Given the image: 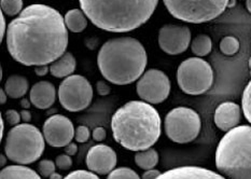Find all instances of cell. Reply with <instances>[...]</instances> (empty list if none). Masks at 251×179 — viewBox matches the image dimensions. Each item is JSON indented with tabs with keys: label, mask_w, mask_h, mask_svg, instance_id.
<instances>
[{
	"label": "cell",
	"mask_w": 251,
	"mask_h": 179,
	"mask_svg": "<svg viewBox=\"0 0 251 179\" xmlns=\"http://www.w3.org/2000/svg\"><path fill=\"white\" fill-rule=\"evenodd\" d=\"M30 105H31V102H30V100L28 101L27 99H23L21 101V106L24 108V109H28V108L30 107Z\"/></svg>",
	"instance_id": "cell-40"
},
{
	"label": "cell",
	"mask_w": 251,
	"mask_h": 179,
	"mask_svg": "<svg viewBox=\"0 0 251 179\" xmlns=\"http://www.w3.org/2000/svg\"><path fill=\"white\" fill-rule=\"evenodd\" d=\"M212 42L209 36L201 34L196 36L191 43V50L196 56H206L211 52Z\"/></svg>",
	"instance_id": "cell-23"
},
{
	"label": "cell",
	"mask_w": 251,
	"mask_h": 179,
	"mask_svg": "<svg viewBox=\"0 0 251 179\" xmlns=\"http://www.w3.org/2000/svg\"><path fill=\"white\" fill-rule=\"evenodd\" d=\"M239 50V41L233 36H226L220 41V51L227 56H232Z\"/></svg>",
	"instance_id": "cell-24"
},
{
	"label": "cell",
	"mask_w": 251,
	"mask_h": 179,
	"mask_svg": "<svg viewBox=\"0 0 251 179\" xmlns=\"http://www.w3.org/2000/svg\"><path fill=\"white\" fill-rule=\"evenodd\" d=\"M77 67V61L70 52H66L51 64L50 73L55 78H67L72 76Z\"/></svg>",
	"instance_id": "cell-18"
},
{
	"label": "cell",
	"mask_w": 251,
	"mask_h": 179,
	"mask_svg": "<svg viewBox=\"0 0 251 179\" xmlns=\"http://www.w3.org/2000/svg\"><path fill=\"white\" fill-rule=\"evenodd\" d=\"M64 179H100V177L95 175V173H93L91 171L89 172V171L79 170V171L72 172Z\"/></svg>",
	"instance_id": "cell-29"
},
{
	"label": "cell",
	"mask_w": 251,
	"mask_h": 179,
	"mask_svg": "<svg viewBox=\"0 0 251 179\" xmlns=\"http://www.w3.org/2000/svg\"><path fill=\"white\" fill-rule=\"evenodd\" d=\"M79 3L87 19L98 28L127 32L150 20L159 0H79Z\"/></svg>",
	"instance_id": "cell-3"
},
{
	"label": "cell",
	"mask_w": 251,
	"mask_h": 179,
	"mask_svg": "<svg viewBox=\"0 0 251 179\" xmlns=\"http://www.w3.org/2000/svg\"><path fill=\"white\" fill-rule=\"evenodd\" d=\"M216 167L226 179H251V127L226 133L216 150Z\"/></svg>",
	"instance_id": "cell-5"
},
{
	"label": "cell",
	"mask_w": 251,
	"mask_h": 179,
	"mask_svg": "<svg viewBox=\"0 0 251 179\" xmlns=\"http://www.w3.org/2000/svg\"><path fill=\"white\" fill-rule=\"evenodd\" d=\"M160 175H161L160 171L152 169V170L146 171L143 174V176H141V179H156Z\"/></svg>",
	"instance_id": "cell-35"
},
{
	"label": "cell",
	"mask_w": 251,
	"mask_h": 179,
	"mask_svg": "<svg viewBox=\"0 0 251 179\" xmlns=\"http://www.w3.org/2000/svg\"><path fill=\"white\" fill-rule=\"evenodd\" d=\"M96 90L98 92V94L101 95V96H106L108 94H110V86H109L105 81H97L96 83Z\"/></svg>",
	"instance_id": "cell-34"
},
{
	"label": "cell",
	"mask_w": 251,
	"mask_h": 179,
	"mask_svg": "<svg viewBox=\"0 0 251 179\" xmlns=\"http://www.w3.org/2000/svg\"><path fill=\"white\" fill-rule=\"evenodd\" d=\"M148 63L146 49L132 37L113 38L98 51L97 65L102 77L117 85H126L138 80Z\"/></svg>",
	"instance_id": "cell-4"
},
{
	"label": "cell",
	"mask_w": 251,
	"mask_h": 179,
	"mask_svg": "<svg viewBox=\"0 0 251 179\" xmlns=\"http://www.w3.org/2000/svg\"><path fill=\"white\" fill-rule=\"evenodd\" d=\"M249 68H250V74H251V57L249 59Z\"/></svg>",
	"instance_id": "cell-46"
},
{
	"label": "cell",
	"mask_w": 251,
	"mask_h": 179,
	"mask_svg": "<svg viewBox=\"0 0 251 179\" xmlns=\"http://www.w3.org/2000/svg\"><path fill=\"white\" fill-rule=\"evenodd\" d=\"M0 95H1V100H0V102H1V104L3 105L4 102H7V96H8V94L5 93L4 89H3V90H1V91H0Z\"/></svg>",
	"instance_id": "cell-41"
},
{
	"label": "cell",
	"mask_w": 251,
	"mask_h": 179,
	"mask_svg": "<svg viewBox=\"0 0 251 179\" xmlns=\"http://www.w3.org/2000/svg\"><path fill=\"white\" fill-rule=\"evenodd\" d=\"M4 117H5V120H7V122L12 127L19 126L21 120H22L21 113L18 112L16 110H14V109H9V110L5 111Z\"/></svg>",
	"instance_id": "cell-32"
},
{
	"label": "cell",
	"mask_w": 251,
	"mask_h": 179,
	"mask_svg": "<svg viewBox=\"0 0 251 179\" xmlns=\"http://www.w3.org/2000/svg\"><path fill=\"white\" fill-rule=\"evenodd\" d=\"M67 47L64 16L50 5L32 3L8 25L7 49L24 66L52 64L66 53Z\"/></svg>",
	"instance_id": "cell-1"
},
{
	"label": "cell",
	"mask_w": 251,
	"mask_h": 179,
	"mask_svg": "<svg viewBox=\"0 0 251 179\" xmlns=\"http://www.w3.org/2000/svg\"><path fill=\"white\" fill-rule=\"evenodd\" d=\"M3 133H4V122H3V118H1V139L3 137Z\"/></svg>",
	"instance_id": "cell-44"
},
{
	"label": "cell",
	"mask_w": 251,
	"mask_h": 179,
	"mask_svg": "<svg viewBox=\"0 0 251 179\" xmlns=\"http://www.w3.org/2000/svg\"><path fill=\"white\" fill-rule=\"evenodd\" d=\"M46 147V139L39 128L29 123L15 126L7 134L4 154L20 165H27L41 158Z\"/></svg>",
	"instance_id": "cell-6"
},
{
	"label": "cell",
	"mask_w": 251,
	"mask_h": 179,
	"mask_svg": "<svg viewBox=\"0 0 251 179\" xmlns=\"http://www.w3.org/2000/svg\"><path fill=\"white\" fill-rule=\"evenodd\" d=\"M28 86V81L23 76L12 75L5 81L4 91L11 99H21L27 93Z\"/></svg>",
	"instance_id": "cell-19"
},
{
	"label": "cell",
	"mask_w": 251,
	"mask_h": 179,
	"mask_svg": "<svg viewBox=\"0 0 251 179\" xmlns=\"http://www.w3.org/2000/svg\"><path fill=\"white\" fill-rule=\"evenodd\" d=\"M65 24L67 28L73 32L83 31L87 26V16L84 14L82 10L72 9L64 16Z\"/></svg>",
	"instance_id": "cell-21"
},
{
	"label": "cell",
	"mask_w": 251,
	"mask_h": 179,
	"mask_svg": "<svg viewBox=\"0 0 251 179\" xmlns=\"http://www.w3.org/2000/svg\"><path fill=\"white\" fill-rule=\"evenodd\" d=\"M137 94L149 104H161L171 93V81L167 75L159 69H149L138 79Z\"/></svg>",
	"instance_id": "cell-11"
},
{
	"label": "cell",
	"mask_w": 251,
	"mask_h": 179,
	"mask_svg": "<svg viewBox=\"0 0 251 179\" xmlns=\"http://www.w3.org/2000/svg\"><path fill=\"white\" fill-rule=\"evenodd\" d=\"M191 42V30L182 25L166 24L159 31V46L169 55H178L188 50Z\"/></svg>",
	"instance_id": "cell-13"
},
{
	"label": "cell",
	"mask_w": 251,
	"mask_h": 179,
	"mask_svg": "<svg viewBox=\"0 0 251 179\" xmlns=\"http://www.w3.org/2000/svg\"><path fill=\"white\" fill-rule=\"evenodd\" d=\"M29 100L38 109H48L55 102V86L50 81H39L30 89Z\"/></svg>",
	"instance_id": "cell-17"
},
{
	"label": "cell",
	"mask_w": 251,
	"mask_h": 179,
	"mask_svg": "<svg viewBox=\"0 0 251 179\" xmlns=\"http://www.w3.org/2000/svg\"><path fill=\"white\" fill-rule=\"evenodd\" d=\"M91 136L90 128L85 126H80L75 128V139L78 143H86Z\"/></svg>",
	"instance_id": "cell-30"
},
{
	"label": "cell",
	"mask_w": 251,
	"mask_h": 179,
	"mask_svg": "<svg viewBox=\"0 0 251 179\" xmlns=\"http://www.w3.org/2000/svg\"><path fill=\"white\" fill-rule=\"evenodd\" d=\"M0 18H1V21H0V23H1V32H0V39H1V41L3 40L4 38V35L5 32H7V22H5V19H4V13L1 12V15H0Z\"/></svg>",
	"instance_id": "cell-38"
},
{
	"label": "cell",
	"mask_w": 251,
	"mask_h": 179,
	"mask_svg": "<svg viewBox=\"0 0 251 179\" xmlns=\"http://www.w3.org/2000/svg\"><path fill=\"white\" fill-rule=\"evenodd\" d=\"M20 113H21L22 121H23V123H28L31 120V113L28 109H23Z\"/></svg>",
	"instance_id": "cell-39"
},
{
	"label": "cell",
	"mask_w": 251,
	"mask_h": 179,
	"mask_svg": "<svg viewBox=\"0 0 251 179\" xmlns=\"http://www.w3.org/2000/svg\"><path fill=\"white\" fill-rule=\"evenodd\" d=\"M242 119V109L233 102H225L217 107L214 121L217 128L223 132H228L238 127Z\"/></svg>",
	"instance_id": "cell-15"
},
{
	"label": "cell",
	"mask_w": 251,
	"mask_h": 179,
	"mask_svg": "<svg viewBox=\"0 0 251 179\" xmlns=\"http://www.w3.org/2000/svg\"><path fill=\"white\" fill-rule=\"evenodd\" d=\"M64 151H65V153H66V154L73 156V155L77 153L78 147H77V145L72 142L70 144H68L66 147H64Z\"/></svg>",
	"instance_id": "cell-37"
},
{
	"label": "cell",
	"mask_w": 251,
	"mask_h": 179,
	"mask_svg": "<svg viewBox=\"0 0 251 179\" xmlns=\"http://www.w3.org/2000/svg\"><path fill=\"white\" fill-rule=\"evenodd\" d=\"M55 162L51 160H42L38 164V171H39V174L43 177H50L53 173H55L56 169Z\"/></svg>",
	"instance_id": "cell-28"
},
{
	"label": "cell",
	"mask_w": 251,
	"mask_h": 179,
	"mask_svg": "<svg viewBox=\"0 0 251 179\" xmlns=\"http://www.w3.org/2000/svg\"><path fill=\"white\" fill-rule=\"evenodd\" d=\"M242 109L245 118L251 124V80L244 90L242 97Z\"/></svg>",
	"instance_id": "cell-27"
},
{
	"label": "cell",
	"mask_w": 251,
	"mask_h": 179,
	"mask_svg": "<svg viewBox=\"0 0 251 179\" xmlns=\"http://www.w3.org/2000/svg\"><path fill=\"white\" fill-rule=\"evenodd\" d=\"M0 179H41V177L34 170L19 164L3 167Z\"/></svg>",
	"instance_id": "cell-20"
},
{
	"label": "cell",
	"mask_w": 251,
	"mask_h": 179,
	"mask_svg": "<svg viewBox=\"0 0 251 179\" xmlns=\"http://www.w3.org/2000/svg\"><path fill=\"white\" fill-rule=\"evenodd\" d=\"M164 128L167 137L172 142L188 144L199 136L201 121L195 110L188 107H177L166 115Z\"/></svg>",
	"instance_id": "cell-9"
},
{
	"label": "cell",
	"mask_w": 251,
	"mask_h": 179,
	"mask_svg": "<svg viewBox=\"0 0 251 179\" xmlns=\"http://www.w3.org/2000/svg\"><path fill=\"white\" fill-rule=\"evenodd\" d=\"M161 117L151 104L132 101L113 113L111 129L116 142L130 151L151 148L161 136Z\"/></svg>",
	"instance_id": "cell-2"
},
{
	"label": "cell",
	"mask_w": 251,
	"mask_h": 179,
	"mask_svg": "<svg viewBox=\"0 0 251 179\" xmlns=\"http://www.w3.org/2000/svg\"><path fill=\"white\" fill-rule=\"evenodd\" d=\"M55 164L59 170L67 171V170L70 169V167H72L73 160H72V158H70V155H68L66 153L59 154L55 160Z\"/></svg>",
	"instance_id": "cell-31"
},
{
	"label": "cell",
	"mask_w": 251,
	"mask_h": 179,
	"mask_svg": "<svg viewBox=\"0 0 251 179\" xmlns=\"http://www.w3.org/2000/svg\"><path fill=\"white\" fill-rule=\"evenodd\" d=\"M174 18L191 24L207 23L225 12L230 0H163Z\"/></svg>",
	"instance_id": "cell-7"
},
{
	"label": "cell",
	"mask_w": 251,
	"mask_h": 179,
	"mask_svg": "<svg viewBox=\"0 0 251 179\" xmlns=\"http://www.w3.org/2000/svg\"><path fill=\"white\" fill-rule=\"evenodd\" d=\"M93 88L83 76L72 75L65 78L58 88V100L65 109L78 112L86 109L93 100Z\"/></svg>",
	"instance_id": "cell-10"
},
{
	"label": "cell",
	"mask_w": 251,
	"mask_h": 179,
	"mask_svg": "<svg viewBox=\"0 0 251 179\" xmlns=\"http://www.w3.org/2000/svg\"><path fill=\"white\" fill-rule=\"evenodd\" d=\"M177 82L185 94L201 95L208 91L214 82V72L208 62L201 57H190L179 65Z\"/></svg>",
	"instance_id": "cell-8"
},
{
	"label": "cell",
	"mask_w": 251,
	"mask_h": 179,
	"mask_svg": "<svg viewBox=\"0 0 251 179\" xmlns=\"http://www.w3.org/2000/svg\"><path fill=\"white\" fill-rule=\"evenodd\" d=\"M50 179H64L63 177H62V175L61 174H58V173H53V174L49 177Z\"/></svg>",
	"instance_id": "cell-42"
},
{
	"label": "cell",
	"mask_w": 251,
	"mask_h": 179,
	"mask_svg": "<svg viewBox=\"0 0 251 179\" xmlns=\"http://www.w3.org/2000/svg\"><path fill=\"white\" fill-rule=\"evenodd\" d=\"M246 8L251 13V0H246Z\"/></svg>",
	"instance_id": "cell-43"
},
{
	"label": "cell",
	"mask_w": 251,
	"mask_h": 179,
	"mask_svg": "<svg viewBox=\"0 0 251 179\" xmlns=\"http://www.w3.org/2000/svg\"><path fill=\"white\" fill-rule=\"evenodd\" d=\"M135 163L145 171L152 170L159 163V153H156V150L152 148L138 151L135 155Z\"/></svg>",
	"instance_id": "cell-22"
},
{
	"label": "cell",
	"mask_w": 251,
	"mask_h": 179,
	"mask_svg": "<svg viewBox=\"0 0 251 179\" xmlns=\"http://www.w3.org/2000/svg\"><path fill=\"white\" fill-rule=\"evenodd\" d=\"M5 160H7V159H5V156L2 154V155H1V166H4V164H5Z\"/></svg>",
	"instance_id": "cell-45"
},
{
	"label": "cell",
	"mask_w": 251,
	"mask_h": 179,
	"mask_svg": "<svg viewBox=\"0 0 251 179\" xmlns=\"http://www.w3.org/2000/svg\"><path fill=\"white\" fill-rule=\"evenodd\" d=\"M107 179H141L137 173L128 167H118L114 169L110 174H108Z\"/></svg>",
	"instance_id": "cell-26"
},
{
	"label": "cell",
	"mask_w": 251,
	"mask_h": 179,
	"mask_svg": "<svg viewBox=\"0 0 251 179\" xmlns=\"http://www.w3.org/2000/svg\"><path fill=\"white\" fill-rule=\"evenodd\" d=\"M75 128L70 119L62 115L48 118L43 124L42 133L51 147H66L75 138Z\"/></svg>",
	"instance_id": "cell-12"
},
{
	"label": "cell",
	"mask_w": 251,
	"mask_h": 179,
	"mask_svg": "<svg viewBox=\"0 0 251 179\" xmlns=\"http://www.w3.org/2000/svg\"><path fill=\"white\" fill-rule=\"evenodd\" d=\"M1 12L8 16H15L23 11V0H1Z\"/></svg>",
	"instance_id": "cell-25"
},
{
	"label": "cell",
	"mask_w": 251,
	"mask_h": 179,
	"mask_svg": "<svg viewBox=\"0 0 251 179\" xmlns=\"http://www.w3.org/2000/svg\"><path fill=\"white\" fill-rule=\"evenodd\" d=\"M107 136V133H106V129L103 128L98 127L96 128H94V131L92 133V137L93 139L95 140V142H102V140L106 139Z\"/></svg>",
	"instance_id": "cell-33"
},
{
	"label": "cell",
	"mask_w": 251,
	"mask_h": 179,
	"mask_svg": "<svg viewBox=\"0 0 251 179\" xmlns=\"http://www.w3.org/2000/svg\"><path fill=\"white\" fill-rule=\"evenodd\" d=\"M49 72H50V66L49 65H40V66H35V73L38 77H43Z\"/></svg>",
	"instance_id": "cell-36"
},
{
	"label": "cell",
	"mask_w": 251,
	"mask_h": 179,
	"mask_svg": "<svg viewBox=\"0 0 251 179\" xmlns=\"http://www.w3.org/2000/svg\"><path fill=\"white\" fill-rule=\"evenodd\" d=\"M156 179H226L218 173L201 166L175 167L157 177Z\"/></svg>",
	"instance_id": "cell-16"
},
{
	"label": "cell",
	"mask_w": 251,
	"mask_h": 179,
	"mask_svg": "<svg viewBox=\"0 0 251 179\" xmlns=\"http://www.w3.org/2000/svg\"><path fill=\"white\" fill-rule=\"evenodd\" d=\"M86 165L95 174H110L117 165V154L109 146L96 145L87 153Z\"/></svg>",
	"instance_id": "cell-14"
}]
</instances>
